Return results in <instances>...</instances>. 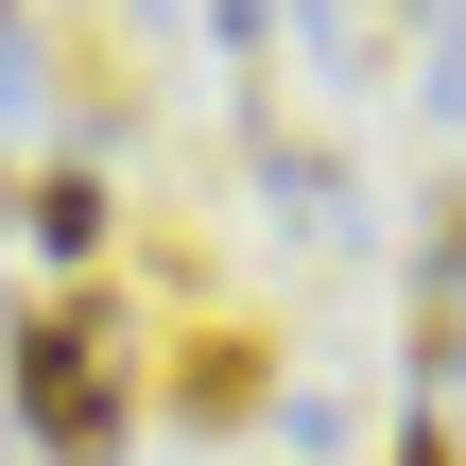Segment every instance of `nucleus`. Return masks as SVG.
<instances>
[{"mask_svg": "<svg viewBox=\"0 0 466 466\" xmlns=\"http://www.w3.org/2000/svg\"><path fill=\"white\" fill-rule=\"evenodd\" d=\"M17 225H35V259H52V277H86V259H104V225H121V208H104V173H86V156H52V173H35V190H17Z\"/></svg>", "mask_w": 466, "mask_h": 466, "instance_id": "nucleus-3", "label": "nucleus"}, {"mask_svg": "<svg viewBox=\"0 0 466 466\" xmlns=\"http://www.w3.org/2000/svg\"><path fill=\"white\" fill-rule=\"evenodd\" d=\"M415 294H466V173L432 190V225H415Z\"/></svg>", "mask_w": 466, "mask_h": 466, "instance_id": "nucleus-5", "label": "nucleus"}, {"mask_svg": "<svg viewBox=\"0 0 466 466\" xmlns=\"http://www.w3.org/2000/svg\"><path fill=\"white\" fill-rule=\"evenodd\" d=\"M398 466H450V432H432V415H415V432H398Z\"/></svg>", "mask_w": 466, "mask_h": 466, "instance_id": "nucleus-7", "label": "nucleus"}, {"mask_svg": "<svg viewBox=\"0 0 466 466\" xmlns=\"http://www.w3.org/2000/svg\"><path fill=\"white\" fill-rule=\"evenodd\" d=\"M0 69H17V52H0Z\"/></svg>", "mask_w": 466, "mask_h": 466, "instance_id": "nucleus-8", "label": "nucleus"}, {"mask_svg": "<svg viewBox=\"0 0 466 466\" xmlns=\"http://www.w3.org/2000/svg\"><path fill=\"white\" fill-rule=\"evenodd\" d=\"M0 398H17V432H35L52 466H121V432H138V346H121V294H104V277L17 294V311H0Z\"/></svg>", "mask_w": 466, "mask_h": 466, "instance_id": "nucleus-1", "label": "nucleus"}, {"mask_svg": "<svg viewBox=\"0 0 466 466\" xmlns=\"http://www.w3.org/2000/svg\"><path fill=\"white\" fill-rule=\"evenodd\" d=\"M415 104H432V121H466V17L432 35V69H415Z\"/></svg>", "mask_w": 466, "mask_h": 466, "instance_id": "nucleus-6", "label": "nucleus"}, {"mask_svg": "<svg viewBox=\"0 0 466 466\" xmlns=\"http://www.w3.org/2000/svg\"><path fill=\"white\" fill-rule=\"evenodd\" d=\"M52 69H69V121H121V104H138V69H121V0H69Z\"/></svg>", "mask_w": 466, "mask_h": 466, "instance_id": "nucleus-4", "label": "nucleus"}, {"mask_svg": "<svg viewBox=\"0 0 466 466\" xmlns=\"http://www.w3.org/2000/svg\"><path fill=\"white\" fill-rule=\"evenodd\" d=\"M190 432H242V415H277V346L259 329H173V380H156Z\"/></svg>", "mask_w": 466, "mask_h": 466, "instance_id": "nucleus-2", "label": "nucleus"}]
</instances>
